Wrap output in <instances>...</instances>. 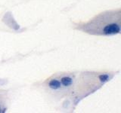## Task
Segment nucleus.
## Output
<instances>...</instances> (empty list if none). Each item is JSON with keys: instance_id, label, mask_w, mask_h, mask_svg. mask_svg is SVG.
<instances>
[{"instance_id": "nucleus-2", "label": "nucleus", "mask_w": 121, "mask_h": 113, "mask_svg": "<svg viewBox=\"0 0 121 113\" xmlns=\"http://www.w3.org/2000/svg\"><path fill=\"white\" fill-rule=\"evenodd\" d=\"M119 71H82L78 73L72 104L75 107L80 102L111 81Z\"/></svg>"}, {"instance_id": "nucleus-1", "label": "nucleus", "mask_w": 121, "mask_h": 113, "mask_svg": "<svg viewBox=\"0 0 121 113\" xmlns=\"http://www.w3.org/2000/svg\"><path fill=\"white\" fill-rule=\"evenodd\" d=\"M77 31L95 36H113L121 32V8L106 10L85 22H72Z\"/></svg>"}, {"instance_id": "nucleus-4", "label": "nucleus", "mask_w": 121, "mask_h": 113, "mask_svg": "<svg viewBox=\"0 0 121 113\" xmlns=\"http://www.w3.org/2000/svg\"><path fill=\"white\" fill-rule=\"evenodd\" d=\"M40 86L49 97L55 100H65V94L57 73L53 74L45 79L42 82Z\"/></svg>"}, {"instance_id": "nucleus-5", "label": "nucleus", "mask_w": 121, "mask_h": 113, "mask_svg": "<svg viewBox=\"0 0 121 113\" xmlns=\"http://www.w3.org/2000/svg\"><path fill=\"white\" fill-rule=\"evenodd\" d=\"M9 103V97L8 90L0 89V113L7 112Z\"/></svg>"}, {"instance_id": "nucleus-3", "label": "nucleus", "mask_w": 121, "mask_h": 113, "mask_svg": "<svg viewBox=\"0 0 121 113\" xmlns=\"http://www.w3.org/2000/svg\"><path fill=\"white\" fill-rule=\"evenodd\" d=\"M57 74L61 83L64 92L65 94V100L63 104L65 106V109H74L73 104H72V97L73 96L78 73L77 72H60V73H57Z\"/></svg>"}]
</instances>
